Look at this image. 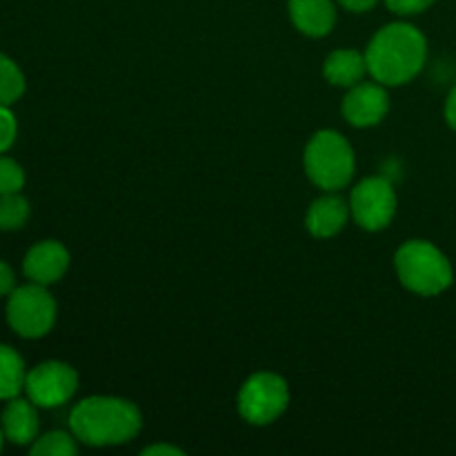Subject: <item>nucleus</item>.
<instances>
[{"label": "nucleus", "instance_id": "6e6552de", "mask_svg": "<svg viewBox=\"0 0 456 456\" xmlns=\"http://www.w3.org/2000/svg\"><path fill=\"white\" fill-rule=\"evenodd\" d=\"M78 390V372L62 361H45L27 372V399L38 408H61Z\"/></svg>", "mask_w": 456, "mask_h": 456}, {"label": "nucleus", "instance_id": "f257e3e1", "mask_svg": "<svg viewBox=\"0 0 456 456\" xmlns=\"http://www.w3.org/2000/svg\"><path fill=\"white\" fill-rule=\"evenodd\" d=\"M368 74L386 87H401L417 78L428 61V38L412 22L381 27L365 49Z\"/></svg>", "mask_w": 456, "mask_h": 456}, {"label": "nucleus", "instance_id": "412c9836", "mask_svg": "<svg viewBox=\"0 0 456 456\" xmlns=\"http://www.w3.org/2000/svg\"><path fill=\"white\" fill-rule=\"evenodd\" d=\"M436 0H386L387 9L396 16H419L428 12Z\"/></svg>", "mask_w": 456, "mask_h": 456}, {"label": "nucleus", "instance_id": "393cba45", "mask_svg": "<svg viewBox=\"0 0 456 456\" xmlns=\"http://www.w3.org/2000/svg\"><path fill=\"white\" fill-rule=\"evenodd\" d=\"M142 454L151 456V454H167V456H183V450H178L176 445H167V444H159V445H150V448L142 450Z\"/></svg>", "mask_w": 456, "mask_h": 456}, {"label": "nucleus", "instance_id": "f03ea898", "mask_svg": "<svg viewBox=\"0 0 456 456\" xmlns=\"http://www.w3.org/2000/svg\"><path fill=\"white\" fill-rule=\"evenodd\" d=\"M141 428V410L120 396H89L76 403L69 414V430L78 444L89 448L129 444L136 439Z\"/></svg>", "mask_w": 456, "mask_h": 456}, {"label": "nucleus", "instance_id": "aec40b11", "mask_svg": "<svg viewBox=\"0 0 456 456\" xmlns=\"http://www.w3.org/2000/svg\"><path fill=\"white\" fill-rule=\"evenodd\" d=\"M16 132H18L16 116L12 114L9 105H0V154L7 151L9 147L13 145V141H16Z\"/></svg>", "mask_w": 456, "mask_h": 456}, {"label": "nucleus", "instance_id": "423d86ee", "mask_svg": "<svg viewBox=\"0 0 456 456\" xmlns=\"http://www.w3.org/2000/svg\"><path fill=\"white\" fill-rule=\"evenodd\" d=\"M58 307L47 285L29 283L9 294L7 321L16 334L25 338H40L52 332Z\"/></svg>", "mask_w": 456, "mask_h": 456}, {"label": "nucleus", "instance_id": "20e7f679", "mask_svg": "<svg viewBox=\"0 0 456 456\" xmlns=\"http://www.w3.org/2000/svg\"><path fill=\"white\" fill-rule=\"evenodd\" d=\"M303 167L307 178L323 191H338L347 187L356 172L354 147L343 134L321 129L305 145Z\"/></svg>", "mask_w": 456, "mask_h": 456}, {"label": "nucleus", "instance_id": "a878e982", "mask_svg": "<svg viewBox=\"0 0 456 456\" xmlns=\"http://www.w3.org/2000/svg\"><path fill=\"white\" fill-rule=\"evenodd\" d=\"M3 441H4V435H3V428H0V450H3Z\"/></svg>", "mask_w": 456, "mask_h": 456}, {"label": "nucleus", "instance_id": "6ab92c4d", "mask_svg": "<svg viewBox=\"0 0 456 456\" xmlns=\"http://www.w3.org/2000/svg\"><path fill=\"white\" fill-rule=\"evenodd\" d=\"M25 185V172L13 159L0 156V194H13Z\"/></svg>", "mask_w": 456, "mask_h": 456}, {"label": "nucleus", "instance_id": "2eb2a0df", "mask_svg": "<svg viewBox=\"0 0 456 456\" xmlns=\"http://www.w3.org/2000/svg\"><path fill=\"white\" fill-rule=\"evenodd\" d=\"M25 361L13 347L0 343V399L9 401L25 390Z\"/></svg>", "mask_w": 456, "mask_h": 456}, {"label": "nucleus", "instance_id": "ddd939ff", "mask_svg": "<svg viewBox=\"0 0 456 456\" xmlns=\"http://www.w3.org/2000/svg\"><path fill=\"white\" fill-rule=\"evenodd\" d=\"M38 405L31 403L29 399H9L7 408L3 412V435L4 439L12 441L16 445H29L38 439V430H40V421H38V412H36Z\"/></svg>", "mask_w": 456, "mask_h": 456}, {"label": "nucleus", "instance_id": "5701e85b", "mask_svg": "<svg viewBox=\"0 0 456 456\" xmlns=\"http://www.w3.org/2000/svg\"><path fill=\"white\" fill-rule=\"evenodd\" d=\"M444 116H445V123H448V127L456 132V83H454V87L450 89L448 98H445Z\"/></svg>", "mask_w": 456, "mask_h": 456}, {"label": "nucleus", "instance_id": "7ed1b4c3", "mask_svg": "<svg viewBox=\"0 0 456 456\" xmlns=\"http://www.w3.org/2000/svg\"><path fill=\"white\" fill-rule=\"evenodd\" d=\"M401 285L419 297H439L454 283V267L441 248L423 239L405 240L395 254Z\"/></svg>", "mask_w": 456, "mask_h": 456}, {"label": "nucleus", "instance_id": "f3484780", "mask_svg": "<svg viewBox=\"0 0 456 456\" xmlns=\"http://www.w3.org/2000/svg\"><path fill=\"white\" fill-rule=\"evenodd\" d=\"M25 94V76L20 67L0 53V105H12Z\"/></svg>", "mask_w": 456, "mask_h": 456}, {"label": "nucleus", "instance_id": "1a4fd4ad", "mask_svg": "<svg viewBox=\"0 0 456 456\" xmlns=\"http://www.w3.org/2000/svg\"><path fill=\"white\" fill-rule=\"evenodd\" d=\"M341 110L352 127H374L390 111V96L386 92V85L377 83L374 78L361 80L359 85L347 89Z\"/></svg>", "mask_w": 456, "mask_h": 456}, {"label": "nucleus", "instance_id": "9b49d317", "mask_svg": "<svg viewBox=\"0 0 456 456\" xmlns=\"http://www.w3.org/2000/svg\"><path fill=\"white\" fill-rule=\"evenodd\" d=\"M350 216V203H346L337 191H325L323 196L312 200L305 214V227L314 239H332L341 234Z\"/></svg>", "mask_w": 456, "mask_h": 456}, {"label": "nucleus", "instance_id": "0eeeda50", "mask_svg": "<svg viewBox=\"0 0 456 456\" xmlns=\"http://www.w3.org/2000/svg\"><path fill=\"white\" fill-rule=\"evenodd\" d=\"M399 199L395 185L383 176H370L356 183L350 194V212L365 232H381L395 221Z\"/></svg>", "mask_w": 456, "mask_h": 456}, {"label": "nucleus", "instance_id": "4468645a", "mask_svg": "<svg viewBox=\"0 0 456 456\" xmlns=\"http://www.w3.org/2000/svg\"><path fill=\"white\" fill-rule=\"evenodd\" d=\"M368 74V61L365 52L356 49H334L323 62V76L330 85L341 89H350L359 85Z\"/></svg>", "mask_w": 456, "mask_h": 456}, {"label": "nucleus", "instance_id": "a211bd4d", "mask_svg": "<svg viewBox=\"0 0 456 456\" xmlns=\"http://www.w3.org/2000/svg\"><path fill=\"white\" fill-rule=\"evenodd\" d=\"M29 218V203L20 191L13 194H0V230L16 232Z\"/></svg>", "mask_w": 456, "mask_h": 456}, {"label": "nucleus", "instance_id": "9d476101", "mask_svg": "<svg viewBox=\"0 0 456 456\" xmlns=\"http://www.w3.org/2000/svg\"><path fill=\"white\" fill-rule=\"evenodd\" d=\"M71 256L67 248L58 240H40L27 252L22 261V272L31 283L53 285L69 270Z\"/></svg>", "mask_w": 456, "mask_h": 456}, {"label": "nucleus", "instance_id": "4be33fe9", "mask_svg": "<svg viewBox=\"0 0 456 456\" xmlns=\"http://www.w3.org/2000/svg\"><path fill=\"white\" fill-rule=\"evenodd\" d=\"M16 289V276L7 263L0 261V297H9Z\"/></svg>", "mask_w": 456, "mask_h": 456}, {"label": "nucleus", "instance_id": "39448f33", "mask_svg": "<svg viewBox=\"0 0 456 456\" xmlns=\"http://www.w3.org/2000/svg\"><path fill=\"white\" fill-rule=\"evenodd\" d=\"M239 414L249 426H270L279 421L289 405V386L281 374L256 372L240 386Z\"/></svg>", "mask_w": 456, "mask_h": 456}, {"label": "nucleus", "instance_id": "dca6fc26", "mask_svg": "<svg viewBox=\"0 0 456 456\" xmlns=\"http://www.w3.org/2000/svg\"><path fill=\"white\" fill-rule=\"evenodd\" d=\"M76 452H78V439L74 436V432L53 430L38 436L31 444L34 456H74Z\"/></svg>", "mask_w": 456, "mask_h": 456}, {"label": "nucleus", "instance_id": "f8f14e48", "mask_svg": "<svg viewBox=\"0 0 456 456\" xmlns=\"http://www.w3.org/2000/svg\"><path fill=\"white\" fill-rule=\"evenodd\" d=\"M289 20L310 38H323L337 25V4L334 0H289Z\"/></svg>", "mask_w": 456, "mask_h": 456}, {"label": "nucleus", "instance_id": "b1692460", "mask_svg": "<svg viewBox=\"0 0 456 456\" xmlns=\"http://www.w3.org/2000/svg\"><path fill=\"white\" fill-rule=\"evenodd\" d=\"M337 3L352 13H365L377 7L379 0H337Z\"/></svg>", "mask_w": 456, "mask_h": 456}]
</instances>
